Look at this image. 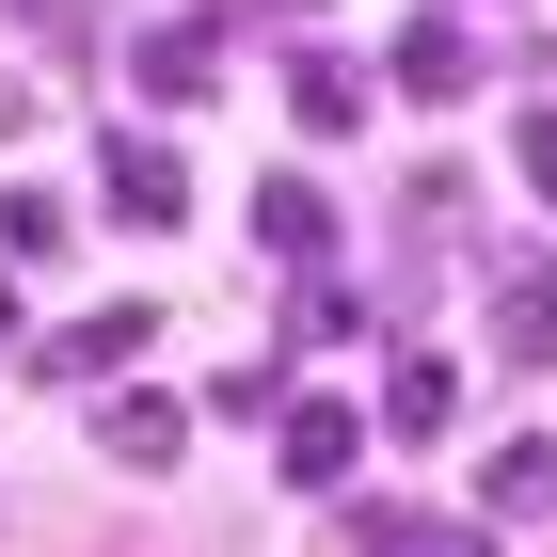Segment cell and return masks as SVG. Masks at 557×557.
I'll return each mask as SVG.
<instances>
[{
    "instance_id": "obj_1",
    "label": "cell",
    "mask_w": 557,
    "mask_h": 557,
    "mask_svg": "<svg viewBox=\"0 0 557 557\" xmlns=\"http://www.w3.org/2000/svg\"><path fill=\"white\" fill-rule=\"evenodd\" d=\"M112 223H144V239H160V223H191V160H175V144H144V128H112Z\"/></svg>"
},
{
    "instance_id": "obj_2",
    "label": "cell",
    "mask_w": 557,
    "mask_h": 557,
    "mask_svg": "<svg viewBox=\"0 0 557 557\" xmlns=\"http://www.w3.org/2000/svg\"><path fill=\"white\" fill-rule=\"evenodd\" d=\"M271 446H287L302 494H335V478L367 462V414H350V398H287V414H271Z\"/></svg>"
},
{
    "instance_id": "obj_3",
    "label": "cell",
    "mask_w": 557,
    "mask_h": 557,
    "mask_svg": "<svg viewBox=\"0 0 557 557\" xmlns=\"http://www.w3.org/2000/svg\"><path fill=\"white\" fill-rule=\"evenodd\" d=\"M398 96H430V112L478 96V33H462V16H398Z\"/></svg>"
},
{
    "instance_id": "obj_4",
    "label": "cell",
    "mask_w": 557,
    "mask_h": 557,
    "mask_svg": "<svg viewBox=\"0 0 557 557\" xmlns=\"http://www.w3.org/2000/svg\"><path fill=\"white\" fill-rule=\"evenodd\" d=\"M96 446H112V462H128V478H160L175 446H191V414H175L160 383H144V398H96Z\"/></svg>"
},
{
    "instance_id": "obj_5",
    "label": "cell",
    "mask_w": 557,
    "mask_h": 557,
    "mask_svg": "<svg viewBox=\"0 0 557 557\" xmlns=\"http://www.w3.org/2000/svg\"><path fill=\"white\" fill-rule=\"evenodd\" d=\"M256 256H287V271H319V256H335V208H319L302 175H271V191H256Z\"/></svg>"
},
{
    "instance_id": "obj_6",
    "label": "cell",
    "mask_w": 557,
    "mask_h": 557,
    "mask_svg": "<svg viewBox=\"0 0 557 557\" xmlns=\"http://www.w3.org/2000/svg\"><path fill=\"white\" fill-rule=\"evenodd\" d=\"M478 510H494V525H542V510H557V446H542V430L478 462Z\"/></svg>"
},
{
    "instance_id": "obj_7",
    "label": "cell",
    "mask_w": 557,
    "mask_h": 557,
    "mask_svg": "<svg viewBox=\"0 0 557 557\" xmlns=\"http://www.w3.org/2000/svg\"><path fill=\"white\" fill-rule=\"evenodd\" d=\"M446 398H462V383H446V350H398V367H383V414H367V430L430 446V430H446Z\"/></svg>"
},
{
    "instance_id": "obj_8",
    "label": "cell",
    "mask_w": 557,
    "mask_h": 557,
    "mask_svg": "<svg viewBox=\"0 0 557 557\" xmlns=\"http://www.w3.org/2000/svg\"><path fill=\"white\" fill-rule=\"evenodd\" d=\"M287 112H302L319 144H335V128H367V64H335V48H302V64H287Z\"/></svg>"
},
{
    "instance_id": "obj_9",
    "label": "cell",
    "mask_w": 557,
    "mask_h": 557,
    "mask_svg": "<svg viewBox=\"0 0 557 557\" xmlns=\"http://www.w3.org/2000/svg\"><path fill=\"white\" fill-rule=\"evenodd\" d=\"M144 319H160V302H96L81 335H48V367H64V383H112V367L144 350Z\"/></svg>"
},
{
    "instance_id": "obj_10",
    "label": "cell",
    "mask_w": 557,
    "mask_h": 557,
    "mask_svg": "<svg viewBox=\"0 0 557 557\" xmlns=\"http://www.w3.org/2000/svg\"><path fill=\"white\" fill-rule=\"evenodd\" d=\"M494 350L510 367H557V271H510L494 287Z\"/></svg>"
},
{
    "instance_id": "obj_11",
    "label": "cell",
    "mask_w": 557,
    "mask_h": 557,
    "mask_svg": "<svg viewBox=\"0 0 557 557\" xmlns=\"http://www.w3.org/2000/svg\"><path fill=\"white\" fill-rule=\"evenodd\" d=\"M128 64H144V96H208V81H223V48H208V33H144Z\"/></svg>"
},
{
    "instance_id": "obj_12",
    "label": "cell",
    "mask_w": 557,
    "mask_h": 557,
    "mask_svg": "<svg viewBox=\"0 0 557 557\" xmlns=\"http://www.w3.org/2000/svg\"><path fill=\"white\" fill-rule=\"evenodd\" d=\"M525 191L557 208V112H525Z\"/></svg>"
},
{
    "instance_id": "obj_13",
    "label": "cell",
    "mask_w": 557,
    "mask_h": 557,
    "mask_svg": "<svg viewBox=\"0 0 557 557\" xmlns=\"http://www.w3.org/2000/svg\"><path fill=\"white\" fill-rule=\"evenodd\" d=\"M398 557H494L478 525H398Z\"/></svg>"
},
{
    "instance_id": "obj_14",
    "label": "cell",
    "mask_w": 557,
    "mask_h": 557,
    "mask_svg": "<svg viewBox=\"0 0 557 557\" xmlns=\"http://www.w3.org/2000/svg\"><path fill=\"white\" fill-rule=\"evenodd\" d=\"M0 350H16V287H0Z\"/></svg>"
},
{
    "instance_id": "obj_15",
    "label": "cell",
    "mask_w": 557,
    "mask_h": 557,
    "mask_svg": "<svg viewBox=\"0 0 557 557\" xmlns=\"http://www.w3.org/2000/svg\"><path fill=\"white\" fill-rule=\"evenodd\" d=\"M287 16H302V0H287Z\"/></svg>"
}]
</instances>
